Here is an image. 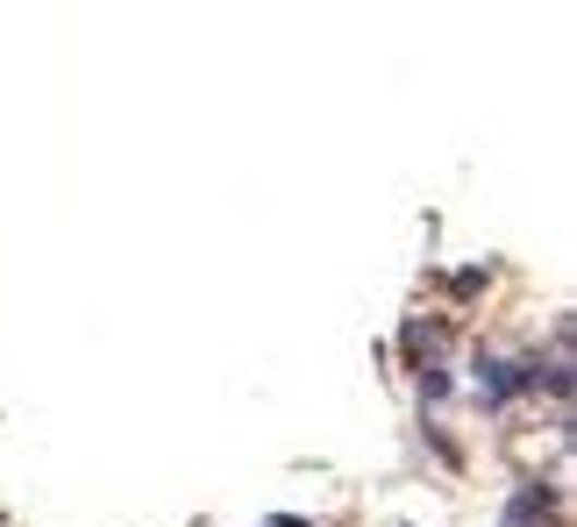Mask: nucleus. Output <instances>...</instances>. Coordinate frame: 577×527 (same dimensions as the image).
Wrapping results in <instances>:
<instances>
[]
</instances>
